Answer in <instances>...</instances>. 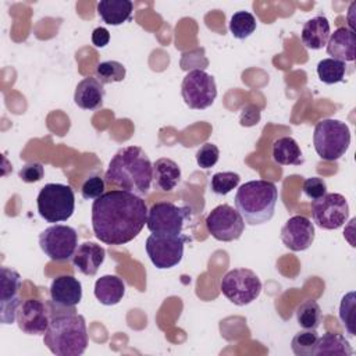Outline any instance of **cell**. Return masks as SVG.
<instances>
[{"label": "cell", "instance_id": "16", "mask_svg": "<svg viewBox=\"0 0 356 356\" xmlns=\"http://www.w3.org/2000/svg\"><path fill=\"white\" fill-rule=\"evenodd\" d=\"M281 241L292 252L309 249L314 241V225L305 216L291 217L281 228Z\"/></svg>", "mask_w": 356, "mask_h": 356}, {"label": "cell", "instance_id": "4", "mask_svg": "<svg viewBox=\"0 0 356 356\" xmlns=\"http://www.w3.org/2000/svg\"><path fill=\"white\" fill-rule=\"evenodd\" d=\"M234 200L235 209L248 225H261L274 216L278 189L271 181H249L238 188Z\"/></svg>", "mask_w": 356, "mask_h": 356}, {"label": "cell", "instance_id": "20", "mask_svg": "<svg viewBox=\"0 0 356 356\" xmlns=\"http://www.w3.org/2000/svg\"><path fill=\"white\" fill-rule=\"evenodd\" d=\"M104 99V86L103 83L93 76L82 79L74 93V102L78 107L83 110H96L102 107Z\"/></svg>", "mask_w": 356, "mask_h": 356}, {"label": "cell", "instance_id": "15", "mask_svg": "<svg viewBox=\"0 0 356 356\" xmlns=\"http://www.w3.org/2000/svg\"><path fill=\"white\" fill-rule=\"evenodd\" d=\"M50 323V312L39 299H26L17 312L18 328L28 335H43Z\"/></svg>", "mask_w": 356, "mask_h": 356}, {"label": "cell", "instance_id": "28", "mask_svg": "<svg viewBox=\"0 0 356 356\" xmlns=\"http://www.w3.org/2000/svg\"><path fill=\"white\" fill-rule=\"evenodd\" d=\"M256 18L249 11H236L229 19V31L236 39H246L256 31Z\"/></svg>", "mask_w": 356, "mask_h": 356}, {"label": "cell", "instance_id": "39", "mask_svg": "<svg viewBox=\"0 0 356 356\" xmlns=\"http://www.w3.org/2000/svg\"><path fill=\"white\" fill-rule=\"evenodd\" d=\"M110 42V32L103 28V26H99L96 29H93L92 32V43L93 46L96 47H104L107 46Z\"/></svg>", "mask_w": 356, "mask_h": 356}, {"label": "cell", "instance_id": "32", "mask_svg": "<svg viewBox=\"0 0 356 356\" xmlns=\"http://www.w3.org/2000/svg\"><path fill=\"white\" fill-rule=\"evenodd\" d=\"M127 74L125 67L115 61V60H107L100 63L96 67V78L103 83H114V82H121L124 81Z\"/></svg>", "mask_w": 356, "mask_h": 356}, {"label": "cell", "instance_id": "26", "mask_svg": "<svg viewBox=\"0 0 356 356\" xmlns=\"http://www.w3.org/2000/svg\"><path fill=\"white\" fill-rule=\"evenodd\" d=\"M353 349L349 341L341 334L327 332L323 337H318L314 356H350Z\"/></svg>", "mask_w": 356, "mask_h": 356}, {"label": "cell", "instance_id": "17", "mask_svg": "<svg viewBox=\"0 0 356 356\" xmlns=\"http://www.w3.org/2000/svg\"><path fill=\"white\" fill-rule=\"evenodd\" d=\"M82 299V284L72 275H60L50 284V300L54 306L75 307Z\"/></svg>", "mask_w": 356, "mask_h": 356}, {"label": "cell", "instance_id": "14", "mask_svg": "<svg viewBox=\"0 0 356 356\" xmlns=\"http://www.w3.org/2000/svg\"><path fill=\"white\" fill-rule=\"evenodd\" d=\"M21 275L8 267H1V295H0V320L1 324H13L17 320L19 300Z\"/></svg>", "mask_w": 356, "mask_h": 356}, {"label": "cell", "instance_id": "21", "mask_svg": "<svg viewBox=\"0 0 356 356\" xmlns=\"http://www.w3.org/2000/svg\"><path fill=\"white\" fill-rule=\"evenodd\" d=\"M331 35L330 22L324 15H316L305 22L300 33L302 43L312 50H320L327 46Z\"/></svg>", "mask_w": 356, "mask_h": 356}, {"label": "cell", "instance_id": "37", "mask_svg": "<svg viewBox=\"0 0 356 356\" xmlns=\"http://www.w3.org/2000/svg\"><path fill=\"white\" fill-rule=\"evenodd\" d=\"M302 189H303V193L309 199L316 200V199H318V197H321L327 193V184L320 177H312V178L305 179Z\"/></svg>", "mask_w": 356, "mask_h": 356}, {"label": "cell", "instance_id": "30", "mask_svg": "<svg viewBox=\"0 0 356 356\" xmlns=\"http://www.w3.org/2000/svg\"><path fill=\"white\" fill-rule=\"evenodd\" d=\"M318 335L316 330H303L295 334L291 342L292 352L296 356H314Z\"/></svg>", "mask_w": 356, "mask_h": 356}, {"label": "cell", "instance_id": "29", "mask_svg": "<svg viewBox=\"0 0 356 356\" xmlns=\"http://www.w3.org/2000/svg\"><path fill=\"white\" fill-rule=\"evenodd\" d=\"M296 321L303 330H317L321 323V309L317 302L306 300L296 309Z\"/></svg>", "mask_w": 356, "mask_h": 356}, {"label": "cell", "instance_id": "33", "mask_svg": "<svg viewBox=\"0 0 356 356\" xmlns=\"http://www.w3.org/2000/svg\"><path fill=\"white\" fill-rule=\"evenodd\" d=\"M241 177L234 171L216 172L210 181V189L217 195H227L239 185Z\"/></svg>", "mask_w": 356, "mask_h": 356}, {"label": "cell", "instance_id": "27", "mask_svg": "<svg viewBox=\"0 0 356 356\" xmlns=\"http://www.w3.org/2000/svg\"><path fill=\"white\" fill-rule=\"evenodd\" d=\"M316 71H317L318 79L323 83L334 85V83L343 81V76L346 72V65H345V63L330 57V58L320 60Z\"/></svg>", "mask_w": 356, "mask_h": 356}, {"label": "cell", "instance_id": "18", "mask_svg": "<svg viewBox=\"0 0 356 356\" xmlns=\"http://www.w3.org/2000/svg\"><path fill=\"white\" fill-rule=\"evenodd\" d=\"M327 53L331 58L342 63H352L356 57V36L346 26H339L330 35L327 42Z\"/></svg>", "mask_w": 356, "mask_h": 356}, {"label": "cell", "instance_id": "1", "mask_svg": "<svg viewBox=\"0 0 356 356\" xmlns=\"http://www.w3.org/2000/svg\"><path fill=\"white\" fill-rule=\"evenodd\" d=\"M147 211L140 196L124 189L108 191L92 204L93 234L106 245H125L140 234Z\"/></svg>", "mask_w": 356, "mask_h": 356}, {"label": "cell", "instance_id": "34", "mask_svg": "<svg viewBox=\"0 0 356 356\" xmlns=\"http://www.w3.org/2000/svg\"><path fill=\"white\" fill-rule=\"evenodd\" d=\"M220 157V150L214 143H204L196 153V163L199 167L207 170L217 164Z\"/></svg>", "mask_w": 356, "mask_h": 356}, {"label": "cell", "instance_id": "6", "mask_svg": "<svg viewBox=\"0 0 356 356\" xmlns=\"http://www.w3.org/2000/svg\"><path fill=\"white\" fill-rule=\"evenodd\" d=\"M191 218V207L177 206L172 202H159L149 209L146 227L154 235L188 236L184 231Z\"/></svg>", "mask_w": 356, "mask_h": 356}, {"label": "cell", "instance_id": "19", "mask_svg": "<svg viewBox=\"0 0 356 356\" xmlns=\"http://www.w3.org/2000/svg\"><path fill=\"white\" fill-rule=\"evenodd\" d=\"M104 259L106 250L103 246L95 242H83L76 248L72 256V264L83 275H95Z\"/></svg>", "mask_w": 356, "mask_h": 356}, {"label": "cell", "instance_id": "23", "mask_svg": "<svg viewBox=\"0 0 356 356\" xmlns=\"http://www.w3.org/2000/svg\"><path fill=\"white\" fill-rule=\"evenodd\" d=\"M134 4L131 0H102L97 3V14L107 25H121L131 18Z\"/></svg>", "mask_w": 356, "mask_h": 356}, {"label": "cell", "instance_id": "38", "mask_svg": "<svg viewBox=\"0 0 356 356\" xmlns=\"http://www.w3.org/2000/svg\"><path fill=\"white\" fill-rule=\"evenodd\" d=\"M260 121V110L254 104H248L241 113V125L253 127Z\"/></svg>", "mask_w": 356, "mask_h": 356}, {"label": "cell", "instance_id": "25", "mask_svg": "<svg viewBox=\"0 0 356 356\" xmlns=\"http://www.w3.org/2000/svg\"><path fill=\"white\" fill-rule=\"evenodd\" d=\"M273 160L280 165H299L303 163V154L292 136H282L273 143Z\"/></svg>", "mask_w": 356, "mask_h": 356}, {"label": "cell", "instance_id": "3", "mask_svg": "<svg viewBox=\"0 0 356 356\" xmlns=\"http://www.w3.org/2000/svg\"><path fill=\"white\" fill-rule=\"evenodd\" d=\"M50 323L43 334V343L56 356H79L89 343L86 323L75 307H57L50 305Z\"/></svg>", "mask_w": 356, "mask_h": 356}, {"label": "cell", "instance_id": "5", "mask_svg": "<svg viewBox=\"0 0 356 356\" xmlns=\"http://www.w3.org/2000/svg\"><path fill=\"white\" fill-rule=\"evenodd\" d=\"M313 145L320 159L334 161L341 159L350 145L349 127L334 118H324L318 121L313 132Z\"/></svg>", "mask_w": 356, "mask_h": 356}, {"label": "cell", "instance_id": "36", "mask_svg": "<svg viewBox=\"0 0 356 356\" xmlns=\"http://www.w3.org/2000/svg\"><path fill=\"white\" fill-rule=\"evenodd\" d=\"M44 175V167L42 163L31 161L22 165V168L18 171V177L25 184H33L43 178Z\"/></svg>", "mask_w": 356, "mask_h": 356}, {"label": "cell", "instance_id": "22", "mask_svg": "<svg viewBox=\"0 0 356 356\" xmlns=\"http://www.w3.org/2000/svg\"><path fill=\"white\" fill-rule=\"evenodd\" d=\"M95 298L104 306H114L120 303L125 295V284L117 275H103L95 282Z\"/></svg>", "mask_w": 356, "mask_h": 356}, {"label": "cell", "instance_id": "2", "mask_svg": "<svg viewBox=\"0 0 356 356\" xmlns=\"http://www.w3.org/2000/svg\"><path fill=\"white\" fill-rule=\"evenodd\" d=\"M104 181L124 191L143 196L153 182V164L139 146L120 149L108 163Z\"/></svg>", "mask_w": 356, "mask_h": 356}, {"label": "cell", "instance_id": "12", "mask_svg": "<svg viewBox=\"0 0 356 356\" xmlns=\"http://www.w3.org/2000/svg\"><path fill=\"white\" fill-rule=\"evenodd\" d=\"M207 232L220 242H232L242 236L245 221L239 211L229 204H218L206 217Z\"/></svg>", "mask_w": 356, "mask_h": 356}, {"label": "cell", "instance_id": "13", "mask_svg": "<svg viewBox=\"0 0 356 356\" xmlns=\"http://www.w3.org/2000/svg\"><path fill=\"white\" fill-rule=\"evenodd\" d=\"M312 217L321 229H338L349 218V204L341 193H325L312 202Z\"/></svg>", "mask_w": 356, "mask_h": 356}, {"label": "cell", "instance_id": "31", "mask_svg": "<svg viewBox=\"0 0 356 356\" xmlns=\"http://www.w3.org/2000/svg\"><path fill=\"white\" fill-rule=\"evenodd\" d=\"M355 306H356V293L350 291L341 299V305H339V318L350 337L356 335Z\"/></svg>", "mask_w": 356, "mask_h": 356}, {"label": "cell", "instance_id": "9", "mask_svg": "<svg viewBox=\"0 0 356 356\" xmlns=\"http://www.w3.org/2000/svg\"><path fill=\"white\" fill-rule=\"evenodd\" d=\"M39 246L50 260L65 261L78 248V234L70 225L54 224L39 234Z\"/></svg>", "mask_w": 356, "mask_h": 356}, {"label": "cell", "instance_id": "10", "mask_svg": "<svg viewBox=\"0 0 356 356\" xmlns=\"http://www.w3.org/2000/svg\"><path fill=\"white\" fill-rule=\"evenodd\" d=\"M181 95L185 104L192 110L210 107L217 97L214 78L203 70H192L182 79Z\"/></svg>", "mask_w": 356, "mask_h": 356}, {"label": "cell", "instance_id": "35", "mask_svg": "<svg viewBox=\"0 0 356 356\" xmlns=\"http://www.w3.org/2000/svg\"><path fill=\"white\" fill-rule=\"evenodd\" d=\"M104 193V179L100 175H92L86 178L81 186V195L83 199H97Z\"/></svg>", "mask_w": 356, "mask_h": 356}, {"label": "cell", "instance_id": "7", "mask_svg": "<svg viewBox=\"0 0 356 356\" xmlns=\"http://www.w3.org/2000/svg\"><path fill=\"white\" fill-rule=\"evenodd\" d=\"M38 213L46 222H63L75 210L74 191L64 184H46L36 199Z\"/></svg>", "mask_w": 356, "mask_h": 356}, {"label": "cell", "instance_id": "11", "mask_svg": "<svg viewBox=\"0 0 356 356\" xmlns=\"http://www.w3.org/2000/svg\"><path fill=\"white\" fill-rule=\"evenodd\" d=\"M191 236H161L149 235L145 243L146 253L159 270H167L175 267L184 256V245L191 242Z\"/></svg>", "mask_w": 356, "mask_h": 356}, {"label": "cell", "instance_id": "8", "mask_svg": "<svg viewBox=\"0 0 356 356\" xmlns=\"http://www.w3.org/2000/svg\"><path fill=\"white\" fill-rule=\"evenodd\" d=\"M222 295L236 306H246L256 300L261 292V281L249 268L229 270L220 282Z\"/></svg>", "mask_w": 356, "mask_h": 356}, {"label": "cell", "instance_id": "24", "mask_svg": "<svg viewBox=\"0 0 356 356\" xmlns=\"http://www.w3.org/2000/svg\"><path fill=\"white\" fill-rule=\"evenodd\" d=\"M179 179H181V168L174 160L163 157L154 161L153 182L156 188L164 192H170L175 189Z\"/></svg>", "mask_w": 356, "mask_h": 356}]
</instances>
